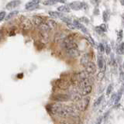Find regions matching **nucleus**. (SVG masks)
I'll list each match as a JSON object with an SVG mask.
<instances>
[{
  "instance_id": "58836bf2",
  "label": "nucleus",
  "mask_w": 124,
  "mask_h": 124,
  "mask_svg": "<svg viewBox=\"0 0 124 124\" xmlns=\"http://www.w3.org/2000/svg\"><path fill=\"white\" fill-rule=\"evenodd\" d=\"M123 26H124V14L123 16Z\"/></svg>"
},
{
  "instance_id": "a211bd4d",
  "label": "nucleus",
  "mask_w": 124,
  "mask_h": 124,
  "mask_svg": "<svg viewBox=\"0 0 124 124\" xmlns=\"http://www.w3.org/2000/svg\"><path fill=\"white\" fill-rule=\"evenodd\" d=\"M90 61H89V55L87 53V54H84V55H83L82 56V58H81V61H80V62H81V64L82 66H84V67H85L86 66V64L89 63Z\"/></svg>"
},
{
  "instance_id": "6ab92c4d",
  "label": "nucleus",
  "mask_w": 124,
  "mask_h": 124,
  "mask_svg": "<svg viewBox=\"0 0 124 124\" xmlns=\"http://www.w3.org/2000/svg\"><path fill=\"white\" fill-rule=\"evenodd\" d=\"M116 53L120 55H124V42H121L116 47Z\"/></svg>"
},
{
  "instance_id": "20e7f679",
  "label": "nucleus",
  "mask_w": 124,
  "mask_h": 124,
  "mask_svg": "<svg viewBox=\"0 0 124 124\" xmlns=\"http://www.w3.org/2000/svg\"><path fill=\"white\" fill-rule=\"evenodd\" d=\"M69 7L70 9H71L73 10H79L81 9H87L88 8V5L85 3V2H72L69 4Z\"/></svg>"
},
{
  "instance_id": "b1692460",
  "label": "nucleus",
  "mask_w": 124,
  "mask_h": 124,
  "mask_svg": "<svg viewBox=\"0 0 124 124\" xmlns=\"http://www.w3.org/2000/svg\"><path fill=\"white\" fill-rule=\"evenodd\" d=\"M103 98H104V95H102L101 96L98 97L97 99H96V101H95V102H94V106H93V107H94V108H96V107H98L101 104V102H102Z\"/></svg>"
},
{
  "instance_id": "39448f33",
  "label": "nucleus",
  "mask_w": 124,
  "mask_h": 124,
  "mask_svg": "<svg viewBox=\"0 0 124 124\" xmlns=\"http://www.w3.org/2000/svg\"><path fill=\"white\" fill-rule=\"evenodd\" d=\"M20 27L23 30H30L33 28V22L28 18H24L20 22Z\"/></svg>"
},
{
  "instance_id": "c85d7f7f",
  "label": "nucleus",
  "mask_w": 124,
  "mask_h": 124,
  "mask_svg": "<svg viewBox=\"0 0 124 124\" xmlns=\"http://www.w3.org/2000/svg\"><path fill=\"white\" fill-rule=\"evenodd\" d=\"M112 89H113V84H110L108 87H107V89H106V95H110V93L112 91Z\"/></svg>"
},
{
  "instance_id": "7ed1b4c3",
  "label": "nucleus",
  "mask_w": 124,
  "mask_h": 124,
  "mask_svg": "<svg viewBox=\"0 0 124 124\" xmlns=\"http://www.w3.org/2000/svg\"><path fill=\"white\" fill-rule=\"evenodd\" d=\"M90 102V98L89 97H85L83 99H81L80 101H78L77 102V107L78 109H79V111L84 112L85 111L87 108H88V106Z\"/></svg>"
},
{
  "instance_id": "9b49d317",
  "label": "nucleus",
  "mask_w": 124,
  "mask_h": 124,
  "mask_svg": "<svg viewBox=\"0 0 124 124\" xmlns=\"http://www.w3.org/2000/svg\"><path fill=\"white\" fill-rule=\"evenodd\" d=\"M21 4V1H18V0H13L9 2H8L5 5V9L8 10H12L13 9H15L17 6H19Z\"/></svg>"
},
{
  "instance_id": "1a4fd4ad",
  "label": "nucleus",
  "mask_w": 124,
  "mask_h": 124,
  "mask_svg": "<svg viewBox=\"0 0 124 124\" xmlns=\"http://www.w3.org/2000/svg\"><path fill=\"white\" fill-rule=\"evenodd\" d=\"M40 1L39 0H33V1H30L28 2L25 5V9L27 10H33L37 8L38 5L40 4Z\"/></svg>"
},
{
  "instance_id": "473e14b6",
  "label": "nucleus",
  "mask_w": 124,
  "mask_h": 124,
  "mask_svg": "<svg viewBox=\"0 0 124 124\" xmlns=\"http://www.w3.org/2000/svg\"><path fill=\"white\" fill-rule=\"evenodd\" d=\"M105 51L106 53V54H109L111 52V49H110V47H109V44H107L106 45V48H105Z\"/></svg>"
},
{
  "instance_id": "393cba45",
  "label": "nucleus",
  "mask_w": 124,
  "mask_h": 124,
  "mask_svg": "<svg viewBox=\"0 0 124 124\" xmlns=\"http://www.w3.org/2000/svg\"><path fill=\"white\" fill-rule=\"evenodd\" d=\"M102 17H103V20L105 22H107L109 19V17H110V14H109V11L105 10L102 13Z\"/></svg>"
},
{
  "instance_id": "7c9ffc66",
  "label": "nucleus",
  "mask_w": 124,
  "mask_h": 124,
  "mask_svg": "<svg viewBox=\"0 0 124 124\" xmlns=\"http://www.w3.org/2000/svg\"><path fill=\"white\" fill-rule=\"evenodd\" d=\"M98 51L101 52V53L105 51V47H104L103 44L102 43H100L98 45Z\"/></svg>"
},
{
  "instance_id": "bb28decb",
  "label": "nucleus",
  "mask_w": 124,
  "mask_h": 124,
  "mask_svg": "<svg viewBox=\"0 0 124 124\" xmlns=\"http://www.w3.org/2000/svg\"><path fill=\"white\" fill-rule=\"evenodd\" d=\"M61 20L64 21L67 25V24H70V23H72V22H73V21L71 20V18L66 17V16H63V17L61 18Z\"/></svg>"
},
{
  "instance_id": "2f4dec72",
  "label": "nucleus",
  "mask_w": 124,
  "mask_h": 124,
  "mask_svg": "<svg viewBox=\"0 0 124 124\" xmlns=\"http://www.w3.org/2000/svg\"><path fill=\"white\" fill-rule=\"evenodd\" d=\"M121 95H122V90H120V92H119V94H117L116 99H115V103L119 102V101L120 100V98H121Z\"/></svg>"
},
{
  "instance_id": "72a5a7b5",
  "label": "nucleus",
  "mask_w": 124,
  "mask_h": 124,
  "mask_svg": "<svg viewBox=\"0 0 124 124\" xmlns=\"http://www.w3.org/2000/svg\"><path fill=\"white\" fill-rule=\"evenodd\" d=\"M95 30H96V32L98 33H99V34H101V33H104V31L101 29V27L98 26V27H95Z\"/></svg>"
},
{
  "instance_id": "5701e85b",
  "label": "nucleus",
  "mask_w": 124,
  "mask_h": 124,
  "mask_svg": "<svg viewBox=\"0 0 124 124\" xmlns=\"http://www.w3.org/2000/svg\"><path fill=\"white\" fill-rule=\"evenodd\" d=\"M47 24L49 25V27L51 28V30L54 29V28H56L58 26V23L54 20H53V19H48V20H47Z\"/></svg>"
},
{
  "instance_id": "6e6552de",
  "label": "nucleus",
  "mask_w": 124,
  "mask_h": 124,
  "mask_svg": "<svg viewBox=\"0 0 124 124\" xmlns=\"http://www.w3.org/2000/svg\"><path fill=\"white\" fill-rule=\"evenodd\" d=\"M84 69H85V71L88 73L89 75H92L96 72L97 68H96V65L95 64L94 62L89 61V63L86 64V66L84 67Z\"/></svg>"
},
{
  "instance_id": "a19ab883",
  "label": "nucleus",
  "mask_w": 124,
  "mask_h": 124,
  "mask_svg": "<svg viewBox=\"0 0 124 124\" xmlns=\"http://www.w3.org/2000/svg\"><path fill=\"white\" fill-rule=\"evenodd\" d=\"M123 68H124V63H123Z\"/></svg>"
},
{
  "instance_id": "e433bc0d",
  "label": "nucleus",
  "mask_w": 124,
  "mask_h": 124,
  "mask_svg": "<svg viewBox=\"0 0 124 124\" xmlns=\"http://www.w3.org/2000/svg\"><path fill=\"white\" fill-rule=\"evenodd\" d=\"M102 117H99V118H98V119L97 120L96 123H95V124H101V123H102Z\"/></svg>"
},
{
  "instance_id": "c9c22d12",
  "label": "nucleus",
  "mask_w": 124,
  "mask_h": 124,
  "mask_svg": "<svg viewBox=\"0 0 124 124\" xmlns=\"http://www.w3.org/2000/svg\"><path fill=\"white\" fill-rule=\"evenodd\" d=\"M80 20H81V21H82V22H86V23H89V19H87L86 17H81V18L80 19Z\"/></svg>"
},
{
  "instance_id": "f03ea898",
  "label": "nucleus",
  "mask_w": 124,
  "mask_h": 124,
  "mask_svg": "<svg viewBox=\"0 0 124 124\" xmlns=\"http://www.w3.org/2000/svg\"><path fill=\"white\" fill-rule=\"evenodd\" d=\"M62 108H63V105L58 102L50 104V105H47V111H48L50 114L55 115H57L59 113V112L61 110Z\"/></svg>"
},
{
  "instance_id": "ea45409f",
  "label": "nucleus",
  "mask_w": 124,
  "mask_h": 124,
  "mask_svg": "<svg viewBox=\"0 0 124 124\" xmlns=\"http://www.w3.org/2000/svg\"><path fill=\"white\" fill-rule=\"evenodd\" d=\"M122 3H123V4L124 5V2H122Z\"/></svg>"
},
{
  "instance_id": "423d86ee",
  "label": "nucleus",
  "mask_w": 124,
  "mask_h": 124,
  "mask_svg": "<svg viewBox=\"0 0 124 124\" xmlns=\"http://www.w3.org/2000/svg\"><path fill=\"white\" fill-rule=\"evenodd\" d=\"M55 86L57 88L62 89V90H67L70 88V83L65 80H57L55 81Z\"/></svg>"
},
{
  "instance_id": "dca6fc26",
  "label": "nucleus",
  "mask_w": 124,
  "mask_h": 124,
  "mask_svg": "<svg viewBox=\"0 0 124 124\" xmlns=\"http://www.w3.org/2000/svg\"><path fill=\"white\" fill-rule=\"evenodd\" d=\"M69 96H70V98H71V100H73V101H80L81 99V95L79 94V92H75V91H72L70 92Z\"/></svg>"
},
{
  "instance_id": "4468645a",
  "label": "nucleus",
  "mask_w": 124,
  "mask_h": 124,
  "mask_svg": "<svg viewBox=\"0 0 124 124\" xmlns=\"http://www.w3.org/2000/svg\"><path fill=\"white\" fill-rule=\"evenodd\" d=\"M92 85H89V86H87V87H84L83 89H79V94L81 95V97L84 96V97H86L87 95H89L90 93L92 92Z\"/></svg>"
},
{
  "instance_id": "a878e982",
  "label": "nucleus",
  "mask_w": 124,
  "mask_h": 124,
  "mask_svg": "<svg viewBox=\"0 0 124 124\" xmlns=\"http://www.w3.org/2000/svg\"><path fill=\"white\" fill-rule=\"evenodd\" d=\"M57 2H58V1H53V0H47V1H44L42 3L45 5H53L56 4Z\"/></svg>"
},
{
  "instance_id": "f8f14e48",
  "label": "nucleus",
  "mask_w": 124,
  "mask_h": 124,
  "mask_svg": "<svg viewBox=\"0 0 124 124\" xmlns=\"http://www.w3.org/2000/svg\"><path fill=\"white\" fill-rule=\"evenodd\" d=\"M92 78H90L89 77V78H85V79H83V80L80 81L79 83H78V87H79V89H81L84 88V87L92 85Z\"/></svg>"
},
{
  "instance_id": "2eb2a0df",
  "label": "nucleus",
  "mask_w": 124,
  "mask_h": 124,
  "mask_svg": "<svg viewBox=\"0 0 124 124\" xmlns=\"http://www.w3.org/2000/svg\"><path fill=\"white\" fill-rule=\"evenodd\" d=\"M45 21H46V20H45V19L43 17H41V16H34L33 17V24H34L35 26L37 27L38 28L40 27Z\"/></svg>"
},
{
  "instance_id": "c756f323",
  "label": "nucleus",
  "mask_w": 124,
  "mask_h": 124,
  "mask_svg": "<svg viewBox=\"0 0 124 124\" xmlns=\"http://www.w3.org/2000/svg\"><path fill=\"white\" fill-rule=\"evenodd\" d=\"M5 17H6V13L5 11H1L0 12V22H2L3 19H5Z\"/></svg>"
},
{
  "instance_id": "cd10ccee",
  "label": "nucleus",
  "mask_w": 124,
  "mask_h": 124,
  "mask_svg": "<svg viewBox=\"0 0 124 124\" xmlns=\"http://www.w3.org/2000/svg\"><path fill=\"white\" fill-rule=\"evenodd\" d=\"M123 30H120L119 32H118V36H117V42H120L123 40Z\"/></svg>"
},
{
  "instance_id": "79ce46f5",
  "label": "nucleus",
  "mask_w": 124,
  "mask_h": 124,
  "mask_svg": "<svg viewBox=\"0 0 124 124\" xmlns=\"http://www.w3.org/2000/svg\"><path fill=\"white\" fill-rule=\"evenodd\" d=\"M123 87H124V82H123Z\"/></svg>"
},
{
  "instance_id": "f704fd0d",
  "label": "nucleus",
  "mask_w": 124,
  "mask_h": 124,
  "mask_svg": "<svg viewBox=\"0 0 124 124\" xmlns=\"http://www.w3.org/2000/svg\"><path fill=\"white\" fill-rule=\"evenodd\" d=\"M99 27H101V29H102V30L104 31V33L106 32V30H107V27H106V24L102 23V24H101Z\"/></svg>"
},
{
  "instance_id": "f257e3e1",
  "label": "nucleus",
  "mask_w": 124,
  "mask_h": 124,
  "mask_svg": "<svg viewBox=\"0 0 124 124\" xmlns=\"http://www.w3.org/2000/svg\"><path fill=\"white\" fill-rule=\"evenodd\" d=\"M51 98L52 100L55 101V102H57L58 103L68 102L69 100H71L69 95L66 94V93H57V94H53L51 96Z\"/></svg>"
},
{
  "instance_id": "4c0bfd02",
  "label": "nucleus",
  "mask_w": 124,
  "mask_h": 124,
  "mask_svg": "<svg viewBox=\"0 0 124 124\" xmlns=\"http://www.w3.org/2000/svg\"><path fill=\"white\" fill-rule=\"evenodd\" d=\"M60 124H73V123H68V122H62V123H61Z\"/></svg>"
},
{
  "instance_id": "412c9836",
  "label": "nucleus",
  "mask_w": 124,
  "mask_h": 124,
  "mask_svg": "<svg viewBox=\"0 0 124 124\" xmlns=\"http://www.w3.org/2000/svg\"><path fill=\"white\" fill-rule=\"evenodd\" d=\"M48 14H49V16H50L53 18H62L64 16L62 13L56 12V11H50Z\"/></svg>"
},
{
  "instance_id": "4be33fe9",
  "label": "nucleus",
  "mask_w": 124,
  "mask_h": 124,
  "mask_svg": "<svg viewBox=\"0 0 124 124\" xmlns=\"http://www.w3.org/2000/svg\"><path fill=\"white\" fill-rule=\"evenodd\" d=\"M19 13V11L17 10H14V11H12V12H10L8 15L6 16V17H5V20L8 21V20H10L11 19H13V17H15V16L17 15Z\"/></svg>"
},
{
  "instance_id": "ddd939ff",
  "label": "nucleus",
  "mask_w": 124,
  "mask_h": 124,
  "mask_svg": "<svg viewBox=\"0 0 124 124\" xmlns=\"http://www.w3.org/2000/svg\"><path fill=\"white\" fill-rule=\"evenodd\" d=\"M73 24H74L75 28H76V29L80 30L81 32H83L84 33H88V30H87V28L84 27L82 23H81L79 21L74 20L73 21Z\"/></svg>"
},
{
  "instance_id": "aec40b11",
  "label": "nucleus",
  "mask_w": 124,
  "mask_h": 124,
  "mask_svg": "<svg viewBox=\"0 0 124 124\" xmlns=\"http://www.w3.org/2000/svg\"><path fill=\"white\" fill-rule=\"evenodd\" d=\"M70 9H71L70 7L68 5H60L59 7H58V11L61 12V13H69Z\"/></svg>"
},
{
  "instance_id": "0eeeda50",
  "label": "nucleus",
  "mask_w": 124,
  "mask_h": 124,
  "mask_svg": "<svg viewBox=\"0 0 124 124\" xmlns=\"http://www.w3.org/2000/svg\"><path fill=\"white\" fill-rule=\"evenodd\" d=\"M66 54L68 56L69 58H76L78 56H80V50L78 48H71V49H67L64 50Z\"/></svg>"
},
{
  "instance_id": "9d476101",
  "label": "nucleus",
  "mask_w": 124,
  "mask_h": 124,
  "mask_svg": "<svg viewBox=\"0 0 124 124\" xmlns=\"http://www.w3.org/2000/svg\"><path fill=\"white\" fill-rule=\"evenodd\" d=\"M66 38V36L64 33L61 32H58L54 35V37H53V41L56 44H59V43H62Z\"/></svg>"
},
{
  "instance_id": "f3484780",
  "label": "nucleus",
  "mask_w": 124,
  "mask_h": 124,
  "mask_svg": "<svg viewBox=\"0 0 124 124\" xmlns=\"http://www.w3.org/2000/svg\"><path fill=\"white\" fill-rule=\"evenodd\" d=\"M97 64L98 67L100 70H102L105 67V61L102 55H98L97 58Z\"/></svg>"
}]
</instances>
